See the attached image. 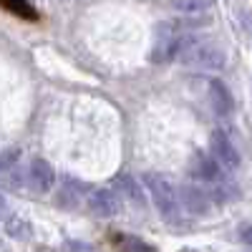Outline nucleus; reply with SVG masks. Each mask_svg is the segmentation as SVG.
I'll return each mask as SVG.
<instances>
[{"instance_id":"obj_1","label":"nucleus","mask_w":252,"mask_h":252,"mask_svg":"<svg viewBox=\"0 0 252 252\" xmlns=\"http://www.w3.org/2000/svg\"><path fill=\"white\" fill-rule=\"evenodd\" d=\"M177 58L182 63H187V66H197V68H222L224 66V53L212 40L184 38Z\"/></svg>"},{"instance_id":"obj_2","label":"nucleus","mask_w":252,"mask_h":252,"mask_svg":"<svg viewBox=\"0 0 252 252\" xmlns=\"http://www.w3.org/2000/svg\"><path fill=\"white\" fill-rule=\"evenodd\" d=\"M141 182H144L146 189H149V194H152V199H154V204H157V209H159V215H161L164 220H172V222L179 220L182 207H179V197H177V192H174L172 182L164 179V177L157 174V172H146Z\"/></svg>"},{"instance_id":"obj_3","label":"nucleus","mask_w":252,"mask_h":252,"mask_svg":"<svg viewBox=\"0 0 252 252\" xmlns=\"http://www.w3.org/2000/svg\"><path fill=\"white\" fill-rule=\"evenodd\" d=\"M209 146H212V159L220 164V169L232 172L240 166V154H237V149L232 146V141H229V136L224 131H215Z\"/></svg>"},{"instance_id":"obj_4","label":"nucleus","mask_w":252,"mask_h":252,"mask_svg":"<svg viewBox=\"0 0 252 252\" xmlns=\"http://www.w3.org/2000/svg\"><path fill=\"white\" fill-rule=\"evenodd\" d=\"M89 209L96 217H114L121 212V199L114 189H96L89 197Z\"/></svg>"},{"instance_id":"obj_5","label":"nucleus","mask_w":252,"mask_h":252,"mask_svg":"<svg viewBox=\"0 0 252 252\" xmlns=\"http://www.w3.org/2000/svg\"><path fill=\"white\" fill-rule=\"evenodd\" d=\"M179 207H184L189 215H207L209 212V194H204V189L187 184L179 192Z\"/></svg>"},{"instance_id":"obj_6","label":"nucleus","mask_w":252,"mask_h":252,"mask_svg":"<svg viewBox=\"0 0 252 252\" xmlns=\"http://www.w3.org/2000/svg\"><path fill=\"white\" fill-rule=\"evenodd\" d=\"M28 179L35 192H51V187L56 182V172L46 159H33L28 166Z\"/></svg>"},{"instance_id":"obj_7","label":"nucleus","mask_w":252,"mask_h":252,"mask_svg":"<svg viewBox=\"0 0 252 252\" xmlns=\"http://www.w3.org/2000/svg\"><path fill=\"white\" fill-rule=\"evenodd\" d=\"M182 40H184L182 35L172 33L169 26H164V28H161V35H159V40H157V46H154V61H157V63H166V61L177 58Z\"/></svg>"},{"instance_id":"obj_8","label":"nucleus","mask_w":252,"mask_h":252,"mask_svg":"<svg viewBox=\"0 0 252 252\" xmlns=\"http://www.w3.org/2000/svg\"><path fill=\"white\" fill-rule=\"evenodd\" d=\"M209 101H212L215 114H220V116H229V114H232V109H235L232 94H229V89L224 86L222 81H217V78L209 81Z\"/></svg>"},{"instance_id":"obj_9","label":"nucleus","mask_w":252,"mask_h":252,"mask_svg":"<svg viewBox=\"0 0 252 252\" xmlns=\"http://www.w3.org/2000/svg\"><path fill=\"white\" fill-rule=\"evenodd\" d=\"M116 187H119V192L129 199L131 204H136V207H144V187L131 177V174H121V177H116Z\"/></svg>"},{"instance_id":"obj_10","label":"nucleus","mask_w":252,"mask_h":252,"mask_svg":"<svg viewBox=\"0 0 252 252\" xmlns=\"http://www.w3.org/2000/svg\"><path fill=\"white\" fill-rule=\"evenodd\" d=\"M220 164L212 159V157H204V154H199L197 159H194V164H192V174L197 177V179H204V182H215V179H220Z\"/></svg>"},{"instance_id":"obj_11","label":"nucleus","mask_w":252,"mask_h":252,"mask_svg":"<svg viewBox=\"0 0 252 252\" xmlns=\"http://www.w3.org/2000/svg\"><path fill=\"white\" fill-rule=\"evenodd\" d=\"M114 247L119 252H157L152 245H146L134 235H114Z\"/></svg>"},{"instance_id":"obj_12","label":"nucleus","mask_w":252,"mask_h":252,"mask_svg":"<svg viewBox=\"0 0 252 252\" xmlns=\"http://www.w3.org/2000/svg\"><path fill=\"white\" fill-rule=\"evenodd\" d=\"M215 5V0H174V8L184 15H197Z\"/></svg>"},{"instance_id":"obj_13","label":"nucleus","mask_w":252,"mask_h":252,"mask_svg":"<svg viewBox=\"0 0 252 252\" xmlns=\"http://www.w3.org/2000/svg\"><path fill=\"white\" fill-rule=\"evenodd\" d=\"M0 5L18 13V15H26V18H35V10L26 3V0H0Z\"/></svg>"},{"instance_id":"obj_14","label":"nucleus","mask_w":252,"mask_h":252,"mask_svg":"<svg viewBox=\"0 0 252 252\" xmlns=\"http://www.w3.org/2000/svg\"><path fill=\"white\" fill-rule=\"evenodd\" d=\"M8 232L13 237H28L31 235V224L26 220H20V217H13V220H8Z\"/></svg>"},{"instance_id":"obj_15","label":"nucleus","mask_w":252,"mask_h":252,"mask_svg":"<svg viewBox=\"0 0 252 252\" xmlns=\"http://www.w3.org/2000/svg\"><path fill=\"white\" fill-rule=\"evenodd\" d=\"M68 252H96L91 245H81V242H68Z\"/></svg>"},{"instance_id":"obj_16","label":"nucleus","mask_w":252,"mask_h":252,"mask_svg":"<svg viewBox=\"0 0 252 252\" xmlns=\"http://www.w3.org/2000/svg\"><path fill=\"white\" fill-rule=\"evenodd\" d=\"M242 242L252 247V224H247V227H242Z\"/></svg>"},{"instance_id":"obj_17","label":"nucleus","mask_w":252,"mask_h":252,"mask_svg":"<svg viewBox=\"0 0 252 252\" xmlns=\"http://www.w3.org/2000/svg\"><path fill=\"white\" fill-rule=\"evenodd\" d=\"M5 212V199H3V194H0V215Z\"/></svg>"}]
</instances>
